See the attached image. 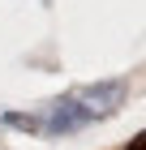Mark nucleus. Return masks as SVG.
Here are the masks:
<instances>
[{
  "mask_svg": "<svg viewBox=\"0 0 146 150\" xmlns=\"http://www.w3.org/2000/svg\"><path fill=\"white\" fill-rule=\"evenodd\" d=\"M125 99V81H95V86H82V90L65 94V99H56L52 103V112H47V120L39 129L43 133H52V137H60V133H78V129L95 125V120H103V116H112L116 107H120Z\"/></svg>",
  "mask_w": 146,
  "mask_h": 150,
  "instance_id": "nucleus-1",
  "label": "nucleus"
},
{
  "mask_svg": "<svg viewBox=\"0 0 146 150\" xmlns=\"http://www.w3.org/2000/svg\"><path fill=\"white\" fill-rule=\"evenodd\" d=\"M125 150H146V133H137V137L129 142V146H125Z\"/></svg>",
  "mask_w": 146,
  "mask_h": 150,
  "instance_id": "nucleus-2",
  "label": "nucleus"
},
{
  "mask_svg": "<svg viewBox=\"0 0 146 150\" xmlns=\"http://www.w3.org/2000/svg\"><path fill=\"white\" fill-rule=\"evenodd\" d=\"M0 120H4V112H0Z\"/></svg>",
  "mask_w": 146,
  "mask_h": 150,
  "instance_id": "nucleus-3",
  "label": "nucleus"
}]
</instances>
